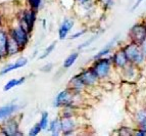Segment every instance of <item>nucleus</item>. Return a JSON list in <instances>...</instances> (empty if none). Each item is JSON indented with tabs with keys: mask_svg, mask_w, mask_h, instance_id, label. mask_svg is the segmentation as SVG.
<instances>
[{
	"mask_svg": "<svg viewBox=\"0 0 146 136\" xmlns=\"http://www.w3.org/2000/svg\"><path fill=\"white\" fill-rule=\"evenodd\" d=\"M74 26V21L73 19H64V22L62 23V25L60 26L59 28V32H58V35H59V39H64L66 37V35L68 34V32L71 31V29L73 28Z\"/></svg>",
	"mask_w": 146,
	"mask_h": 136,
	"instance_id": "nucleus-9",
	"label": "nucleus"
},
{
	"mask_svg": "<svg viewBox=\"0 0 146 136\" xmlns=\"http://www.w3.org/2000/svg\"><path fill=\"white\" fill-rule=\"evenodd\" d=\"M130 36L136 44H142L146 38V28L142 25H136L131 29Z\"/></svg>",
	"mask_w": 146,
	"mask_h": 136,
	"instance_id": "nucleus-5",
	"label": "nucleus"
},
{
	"mask_svg": "<svg viewBox=\"0 0 146 136\" xmlns=\"http://www.w3.org/2000/svg\"><path fill=\"white\" fill-rule=\"evenodd\" d=\"M28 63V59L27 58H25V57H21L19 58L17 61H15V63H12V65H9V66L7 67H5L4 69H3L1 72H0V75L3 76L5 75V74H7L9 73V72H11V71L15 70V69H19V68H22V67L26 66Z\"/></svg>",
	"mask_w": 146,
	"mask_h": 136,
	"instance_id": "nucleus-8",
	"label": "nucleus"
},
{
	"mask_svg": "<svg viewBox=\"0 0 146 136\" xmlns=\"http://www.w3.org/2000/svg\"><path fill=\"white\" fill-rule=\"evenodd\" d=\"M79 78L81 79V81L83 82L84 85H87V86H90V85H93L96 80H97L98 78L97 76L95 75V73L93 72V70H86L84 71L83 73H81L79 75Z\"/></svg>",
	"mask_w": 146,
	"mask_h": 136,
	"instance_id": "nucleus-7",
	"label": "nucleus"
},
{
	"mask_svg": "<svg viewBox=\"0 0 146 136\" xmlns=\"http://www.w3.org/2000/svg\"><path fill=\"white\" fill-rule=\"evenodd\" d=\"M142 2V0H137V2H136V4L134 5V7H133V9H135V8H137L138 7V5L140 4V3Z\"/></svg>",
	"mask_w": 146,
	"mask_h": 136,
	"instance_id": "nucleus-30",
	"label": "nucleus"
},
{
	"mask_svg": "<svg viewBox=\"0 0 146 136\" xmlns=\"http://www.w3.org/2000/svg\"><path fill=\"white\" fill-rule=\"evenodd\" d=\"M73 101V94L68 90H63L59 93L55 98L54 105L60 107V105H70Z\"/></svg>",
	"mask_w": 146,
	"mask_h": 136,
	"instance_id": "nucleus-6",
	"label": "nucleus"
},
{
	"mask_svg": "<svg viewBox=\"0 0 146 136\" xmlns=\"http://www.w3.org/2000/svg\"><path fill=\"white\" fill-rule=\"evenodd\" d=\"M79 54L77 53V52H74V53L70 54V55L66 57V59L64 61V63H63V67L64 68H70V67H72L75 63V61H77V58H78Z\"/></svg>",
	"mask_w": 146,
	"mask_h": 136,
	"instance_id": "nucleus-19",
	"label": "nucleus"
},
{
	"mask_svg": "<svg viewBox=\"0 0 146 136\" xmlns=\"http://www.w3.org/2000/svg\"><path fill=\"white\" fill-rule=\"evenodd\" d=\"M95 40V37H92V38L91 39H89V40H88V41H86L85 43H83V44H81L80 45V47H79V48H84V47H86V46H88V45H89V44H91L92 43V41H94Z\"/></svg>",
	"mask_w": 146,
	"mask_h": 136,
	"instance_id": "nucleus-25",
	"label": "nucleus"
},
{
	"mask_svg": "<svg viewBox=\"0 0 146 136\" xmlns=\"http://www.w3.org/2000/svg\"><path fill=\"white\" fill-rule=\"evenodd\" d=\"M40 2H41V0H29V4L32 7V9H37L39 7Z\"/></svg>",
	"mask_w": 146,
	"mask_h": 136,
	"instance_id": "nucleus-24",
	"label": "nucleus"
},
{
	"mask_svg": "<svg viewBox=\"0 0 146 136\" xmlns=\"http://www.w3.org/2000/svg\"><path fill=\"white\" fill-rule=\"evenodd\" d=\"M17 127H19V126H17V122L12 121V120L7 121L2 127L3 133H4L5 135H9V136L10 135H17V130H19V128H17Z\"/></svg>",
	"mask_w": 146,
	"mask_h": 136,
	"instance_id": "nucleus-11",
	"label": "nucleus"
},
{
	"mask_svg": "<svg viewBox=\"0 0 146 136\" xmlns=\"http://www.w3.org/2000/svg\"><path fill=\"white\" fill-rule=\"evenodd\" d=\"M40 126H41V129H46L47 126H48V113L44 112L41 116V120H40Z\"/></svg>",
	"mask_w": 146,
	"mask_h": 136,
	"instance_id": "nucleus-21",
	"label": "nucleus"
},
{
	"mask_svg": "<svg viewBox=\"0 0 146 136\" xmlns=\"http://www.w3.org/2000/svg\"><path fill=\"white\" fill-rule=\"evenodd\" d=\"M35 11L33 9L31 10H26L23 15V19H22V22H21V27L25 30V31H27L28 33L33 30V27H34V23H35Z\"/></svg>",
	"mask_w": 146,
	"mask_h": 136,
	"instance_id": "nucleus-4",
	"label": "nucleus"
},
{
	"mask_svg": "<svg viewBox=\"0 0 146 136\" xmlns=\"http://www.w3.org/2000/svg\"><path fill=\"white\" fill-rule=\"evenodd\" d=\"M25 80H26V78L25 77H22V78H20V79H11V80L8 81V82L4 85L3 90H4V91H8V90L12 89L13 87H17V85L23 84V83L25 82Z\"/></svg>",
	"mask_w": 146,
	"mask_h": 136,
	"instance_id": "nucleus-16",
	"label": "nucleus"
},
{
	"mask_svg": "<svg viewBox=\"0 0 146 136\" xmlns=\"http://www.w3.org/2000/svg\"><path fill=\"white\" fill-rule=\"evenodd\" d=\"M136 119L137 122H138V124L141 127V129H145L146 130V109L138 112V114L136 116Z\"/></svg>",
	"mask_w": 146,
	"mask_h": 136,
	"instance_id": "nucleus-17",
	"label": "nucleus"
},
{
	"mask_svg": "<svg viewBox=\"0 0 146 136\" xmlns=\"http://www.w3.org/2000/svg\"><path fill=\"white\" fill-rule=\"evenodd\" d=\"M110 63L107 58H98V61L93 65V72L95 75L97 76V78H104L107 76V74L110 73Z\"/></svg>",
	"mask_w": 146,
	"mask_h": 136,
	"instance_id": "nucleus-2",
	"label": "nucleus"
},
{
	"mask_svg": "<svg viewBox=\"0 0 146 136\" xmlns=\"http://www.w3.org/2000/svg\"><path fill=\"white\" fill-rule=\"evenodd\" d=\"M126 56L128 58V61H130L133 63H140L143 61L144 59V53L142 49L137 45L136 43L130 44L126 48L124 49Z\"/></svg>",
	"mask_w": 146,
	"mask_h": 136,
	"instance_id": "nucleus-1",
	"label": "nucleus"
},
{
	"mask_svg": "<svg viewBox=\"0 0 146 136\" xmlns=\"http://www.w3.org/2000/svg\"><path fill=\"white\" fill-rule=\"evenodd\" d=\"M19 109H20V107L17 105H13V103H10V105L0 107V120L9 117L10 115H12L13 113L17 112Z\"/></svg>",
	"mask_w": 146,
	"mask_h": 136,
	"instance_id": "nucleus-10",
	"label": "nucleus"
},
{
	"mask_svg": "<svg viewBox=\"0 0 146 136\" xmlns=\"http://www.w3.org/2000/svg\"><path fill=\"white\" fill-rule=\"evenodd\" d=\"M80 1H82V0H80Z\"/></svg>",
	"mask_w": 146,
	"mask_h": 136,
	"instance_id": "nucleus-31",
	"label": "nucleus"
},
{
	"mask_svg": "<svg viewBox=\"0 0 146 136\" xmlns=\"http://www.w3.org/2000/svg\"><path fill=\"white\" fill-rule=\"evenodd\" d=\"M84 33H85V31H81V32H79V33H76V34H74L73 36H72V39H76L77 37H80L81 35H83Z\"/></svg>",
	"mask_w": 146,
	"mask_h": 136,
	"instance_id": "nucleus-28",
	"label": "nucleus"
},
{
	"mask_svg": "<svg viewBox=\"0 0 146 136\" xmlns=\"http://www.w3.org/2000/svg\"><path fill=\"white\" fill-rule=\"evenodd\" d=\"M115 39H113V40H112V41L110 42V43H108V44H107L106 46H105L104 48L102 49V50H101V51H99V52H98V53L94 56V58H95V59H98V58L102 57L103 55H105V54H107V53H108V52H110V49H111V47H112V44L115 43Z\"/></svg>",
	"mask_w": 146,
	"mask_h": 136,
	"instance_id": "nucleus-20",
	"label": "nucleus"
},
{
	"mask_svg": "<svg viewBox=\"0 0 146 136\" xmlns=\"http://www.w3.org/2000/svg\"><path fill=\"white\" fill-rule=\"evenodd\" d=\"M10 37H12L17 41V43L20 45L21 49L24 48L28 42V32L25 31L22 27L12 29L10 31Z\"/></svg>",
	"mask_w": 146,
	"mask_h": 136,
	"instance_id": "nucleus-3",
	"label": "nucleus"
},
{
	"mask_svg": "<svg viewBox=\"0 0 146 136\" xmlns=\"http://www.w3.org/2000/svg\"><path fill=\"white\" fill-rule=\"evenodd\" d=\"M41 130H42V129H41L40 124H36L34 127H32V129L30 130V132H29V135L30 136H35V135H37V134H39Z\"/></svg>",
	"mask_w": 146,
	"mask_h": 136,
	"instance_id": "nucleus-23",
	"label": "nucleus"
},
{
	"mask_svg": "<svg viewBox=\"0 0 146 136\" xmlns=\"http://www.w3.org/2000/svg\"><path fill=\"white\" fill-rule=\"evenodd\" d=\"M113 63H115V66L119 67V68L126 66L127 63H128V58H127L124 50L117 51V53L115 54V56H113Z\"/></svg>",
	"mask_w": 146,
	"mask_h": 136,
	"instance_id": "nucleus-13",
	"label": "nucleus"
},
{
	"mask_svg": "<svg viewBox=\"0 0 146 136\" xmlns=\"http://www.w3.org/2000/svg\"><path fill=\"white\" fill-rule=\"evenodd\" d=\"M52 65L50 63V65H46L45 67H43V68L41 69V71H43V72H49V71H51V69H52Z\"/></svg>",
	"mask_w": 146,
	"mask_h": 136,
	"instance_id": "nucleus-26",
	"label": "nucleus"
},
{
	"mask_svg": "<svg viewBox=\"0 0 146 136\" xmlns=\"http://www.w3.org/2000/svg\"><path fill=\"white\" fill-rule=\"evenodd\" d=\"M60 125H61V130L63 131V133H71L72 131L75 128V123L72 119H70L68 117L63 118L60 121Z\"/></svg>",
	"mask_w": 146,
	"mask_h": 136,
	"instance_id": "nucleus-14",
	"label": "nucleus"
},
{
	"mask_svg": "<svg viewBox=\"0 0 146 136\" xmlns=\"http://www.w3.org/2000/svg\"><path fill=\"white\" fill-rule=\"evenodd\" d=\"M7 34L3 30H0V58L6 55V44H7Z\"/></svg>",
	"mask_w": 146,
	"mask_h": 136,
	"instance_id": "nucleus-15",
	"label": "nucleus"
},
{
	"mask_svg": "<svg viewBox=\"0 0 146 136\" xmlns=\"http://www.w3.org/2000/svg\"><path fill=\"white\" fill-rule=\"evenodd\" d=\"M102 3L106 6H111V4L113 3V0H101Z\"/></svg>",
	"mask_w": 146,
	"mask_h": 136,
	"instance_id": "nucleus-27",
	"label": "nucleus"
},
{
	"mask_svg": "<svg viewBox=\"0 0 146 136\" xmlns=\"http://www.w3.org/2000/svg\"><path fill=\"white\" fill-rule=\"evenodd\" d=\"M55 44H56V42H53V43H52L51 45H49V47H47V48H46V50L44 51L43 55H41V56H40V59H43V58L47 57V56H48L49 54L51 53V52H52V50H53V49L55 48Z\"/></svg>",
	"mask_w": 146,
	"mask_h": 136,
	"instance_id": "nucleus-22",
	"label": "nucleus"
},
{
	"mask_svg": "<svg viewBox=\"0 0 146 136\" xmlns=\"http://www.w3.org/2000/svg\"><path fill=\"white\" fill-rule=\"evenodd\" d=\"M49 130L51 131V133L53 135H58L59 132L61 131V125H60V121L59 120H54L50 123V128Z\"/></svg>",
	"mask_w": 146,
	"mask_h": 136,
	"instance_id": "nucleus-18",
	"label": "nucleus"
},
{
	"mask_svg": "<svg viewBox=\"0 0 146 136\" xmlns=\"http://www.w3.org/2000/svg\"><path fill=\"white\" fill-rule=\"evenodd\" d=\"M20 45L17 43L15 39L12 37H8L7 44H6V55H13V54L17 53L20 51Z\"/></svg>",
	"mask_w": 146,
	"mask_h": 136,
	"instance_id": "nucleus-12",
	"label": "nucleus"
},
{
	"mask_svg": "<svg viewBox=\"0 0 146 136\" xmlns=\"http://www.w3.org/2000/svg\"><path fill=\"white\" fill-rule=\"evenodd\" d=\"M142 51H143V53L146 55V38L143 42H142Z\"/></svg>",
	"mask_w": 146,
	"mask_h": 136,
	"instance_id": "nucleus-29",
	"label": "nucleus"
}]
</instances>
